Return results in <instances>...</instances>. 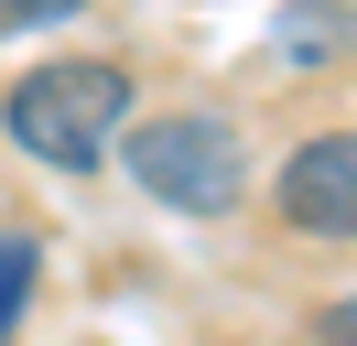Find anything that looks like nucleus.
Listing matches in <instances>:
<instances>
[{
    "instance_id": "obj_3",
    "label": "nucleus",
    "mask_w": 357,
    "mask_h": 346,
    "mask_svg": "<svg viewBox=\"0 0 357 346\" xmlns=\"http://www.w3.org/2000/svg\"><path fill=\"white\" fill-rule=\"evenodd\" d=\"M271 216H282L292 238H335V249H347L357 238V130L292 141L282 173H271Z\"/></svg>"
},
{
    "instance_id": "obj_2",
    "label": "nucleus",
    "mask_w": 357,
    "mask_h": 346,
    "mask_svg": "<svg viewBox=\"0 0 357 346\" xmlns=\"http://www.w3.org/2000/svg\"><path fill=\"white\" fill-rule=\"evenodd\" d=\"M130 184L152 195V206H174V216H227L249 195V141H238V119H217V108L141 119L130 130Z\"/></svg>"
},
{
    "instance_id": "obj_6",
    "label": "nucleus",
    "mask_w": 357,
    "mask_h": 346,
    "mask_svg": "<svg viewBox=\"0 0 357 346\" xmlns=\"http://www.w3.org/2000/svg\"><path fill=\"white\" fill-rule=\"evenodd\" d=\"M314 346H357V292H347V303H325V314H314Z\"/></svg>"
},
{
    "instance_id": "obj_1",
    "label": "nucleus",
    "mask_w": 357,
    "mask_h": 346,
    "mask_svg": "<svg viewBox=\"0 0 357 346\" xmlns=\"http://www.w3.org/2000/svg\"><path fill=\"white\" fill-rule=\"evenodd\" d=\"M130 130V65L87 54V65H33L11 86V141L54 173H98V151Z\"/></svg>"
},
{
    "instance_id": "obj_5",
    "label": "nucleus",
    "mask_w": 357,
    "mask_h": 346,
    "mask_svg": "<svg viewBox=\"0 0 357 346\" xmlns=\"http://www.w3.org/2000/svg\"><path fill=\"white\" fill-rule=\"evenodd\" d=\"M66 11H87V0H0V33H33V22H66Z\"/></svg>"
},
{
    "instance_id": "obj_4",
    "label": "nucleus",
    "mask_w": 357,
    "mask_h": 346,
    "mask_svg": "<svg viewBox=\"0 0 357 346\" xmlns=\"http://www.w3.org/2000/svg\"><path fill=\"white\" fill-rule=\"evenodd\" d=\"M33 281H44V238H33V227H0V346H11V324L33 314Z\"/></svg>"
}]
</instances>
